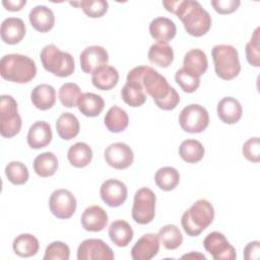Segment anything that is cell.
<instances>
[{"label": "cell", "instance_id": "obj_1", "mask_svg": "<svg viewBox=\"0 0 260 260\" xmlns=\"http://www.w3.org/2000/svg\"><path fill=\"white\" fill-rule=\"evenodd\" d=\"M126 82L141 85L145 93L150 95L155 105L164 111L174 110L180 103L177 90L169 84L165 76L152 67H134L128 72Z\"/></svg>", "mask_w": 260, "mask_h": 260}, {"label": "cell", "instance_id": "obj_2", "mask_svg": "<svg viewBox=\"0 0 260 260\" xmlns=\"http://www.w3.org/2000/svg\"><path fill=\"white\" fill-rule=\"evenodd\" d=\"M162 5L182 20L185 30L192 37H202L211 27V16L198 1L165 0Z\"/></svg>", "mask_w": 260, "mask_h": 260}, {"label": "cell", "instance_id": "obj_3", "mask_svg": "<svg viewBox=\"0 0 260 260\" xmlns=\"http://www.w3.org/2000/svg\"><path fill=\"white\" fill-rule=\"evenodd\" d=\"M1 76L11 82L27 83L31 81L37 74L35 61L21 54H8L0 61Z\"/></svg>", "mask_w": 260, "mask_h": 260}, {"label": "cell", "instance_id": "obj_4", "mask_svg": "<svg viewBox=\"0 0 260 260\" xmlns=\"http://www.w3.org/2000/svg\"><path fill=\"white\" fill-rule=\"evenodd\" d=\"M214 219V208L206 199H199L186 210L181 218L184 232L190 237L199 236Z\"/></svg>", "mask_w": 260, "mask_h": 260}, {"label": "cell", "instance_id": "obj_5", "mask_svg": "<svg viewBox=\"0 0 260 260\" xmlns=\"http://www.w3.org/2000/svg\"><path fill=\"white\" fill-rule=\"evenodd\" d=\"M216 75L223 80L237 77L241 71V63L237 49L231 45H216L211 50Z\"/></svg>", "mask_w": 260, "mask_h": 260}, {"label": "cell", "instance_id": "obj_6", "mask_svg": "<svg viewBox=\"0 0 260 260\" xmlns=\"http://www.w3.org/2000/svg\"><path fill=\"white\" fill-rule=\"evenodd\" d=\"M43 67L48 72L58 76H70L75 68V63L72 55L67 52H62L54 44L45 46L40 54Z\"/></svg>", "mask_w": 260, "mask_h": 260}, {"label": "cell", "instance_id": "obj_7", "mask_svg": "<svg viewBox=\"0 0 260 260\" xmlns=\"http://www.w3.org/2000/svg\"><path fill=\"white\" fill-rule=\"evenodd\" d=\"M22 121L18 114L17 103L11 95L0 98V133L2 137L11 138L19 133Z\"/></svg>", "mask_w": 260, "mask_h": 260}, {"label": "cell", "instance_id": "obj_8", "mask_svg": "<svg viewBox=\"0 0 260 260\" xmlns=\"http://www.w3.org/2000/svg\"><path fill=\"white\" fill-rule=\"evenodd\" d=\"M156 197L149 188H140L135 192L132 206V218L139 224H147L155 215Z\"/></svg>", "mask_w": 260, "mask_h": 260}, {"label": "cell", "instance_id": "obj_9", "mask_svg": "<svg viewBox=\"0 0 260 260\" xmlns=\"http://www.w3.org/2000/svg\"><path fill=\"white\" fill-rule=\"evenodd\" d=\"M179 123L185 132L192 134L200 133L204 131L209 124V114L203 106L191 104L181 111Z\"/></svg>", "mask_w": 260, "mask_h": 260}, {"label": "cell", "instance_id": "obj_10", "mask_svg": "<svg viewBox=\"0 0 260 260\" xmlns=\"http://www.w3.org/2000/svg\"><path fill=\"white\" fill-rule=\"evenodd\" d=\"M77 206V201L75 196L66 189L55 190L49 199L50 211L53 215L60 219L70 218Z\"/></svg>", "mask_w": 260, "mask_h": 260}, {"label": "cell", "instance_id": "obj_11", "mask_svg": "<svg viewBox=\"0 0 260 260\" xmlns=\"http://www.w3.org/2000/svg\"><path fill=\"white\" fill-rule=\"evenodd\" d=\"M203 247L214 260H234L237 257L235 248L219 232L209 233L203 241Z\"/></svg>", "mask_w": 260, "mask_h": 260}, {"label": "cell", "instance_id": "obj_12", "mask_svg": "<svg viewBox=\"0 0 260 260\" xmlns=\"http://www.w3.org/2000/svg\"><path fill=\"white\" fill-rule=\"evenodd\" d=\"M114 252L101 239H87L80 243L77 249L78 260H113Z\"/></svg>", "mask_w": 260, "mask_h": 260}, {"label": "cell", "instance_id": "obj_13", "mask_svg": "<svg viewBox=\"0 0 260 260\" xmlns=\"http://www.w3.org/2000/svg\"><path fill=\"white\" fill-rule=\"evenodd\" d=\"M106 162L117 170L129 168L134 160V153L131 147L124 142L110 144L104 152Z\"/></svg>", "mask_w": 260, "mask_h": 260}, {"label": "cell", "instance_id": "obj_14", "mask_svg": "<svg viewBox=\"0 0 260 260\" xmlns=\"http://www.w3.org/2000/svg\"><path fill=\"white\" fill-rule=\"evenodd\" d=\"M100 194L102 200L108 206L119 207L126 201L128 190L123 182L117 179H109L102 184Z\"/></svg>", "mask_w": 260, "mask_h": 260}, {"label": "cell", "instance_id": "obj_15", "mask_svg": "<svg viewBox=\"0 0 260 260\" xmlns=\"http://www.w3.org/2000/svg\"><path fill=\"white\" fill-rule=\"evenodd\" d=\"M79 61L83 72L92 73L98 68L108 64L109 54L102 46H89L81 52Z\"/></svg>", "mask_w": 260, "mask_h": 260}, {"label": "cell", "instance_id": "obj_16", "mask_svg": "<svg viewBox=\"0 0 260 260\" xmlns=\"http://www.w3.org/2000/svg\"><path fill=\"white\" fill-rule=\"evenodd\" d=\"M159 251L158 236L152 233L143 235L131 249V257L134 260H150Z\"/></svg>", "mask_w": 260, "mask_h": 260}, {"label": "cell", "instance_id": "obj_17", "mask_svg": "<svg viewBox=\"0 0 260 260\" xmlns=\"http://www.w3.org/2000/svg\"><path fill=\"white\" fill-rule=\"evenodd\" d=\"M52 137L51 125L46 121H37L29 127L26 141L29 147L40 149L46 147L52 141Z\"/></svg>", "mask_w": 260, "mask_h": 260}, {"label": "cell", "instance_id": "obj_18", "mask_svg": "<svg viewBox=\"0 0 260 260\" xmlns=\"http://www.w3.org/2000/svg\"><path fill=\"white\" fill-rule=\"evenodd\" d=\"M81 225L87 232H101L108 223V214L99 205H91L81 214Z\"/></svg>", "mask_w": 260, "mask_h": 260}, {"label": "cell", "instance_id": "obj_19", "mask_svg": "<svg viewBox=\"0 0 260 260\" xmlns=\"http://www.w3.org/2000/svg\"><path fill=\"white\" fill-rule=\"evenodd\" d=\"M1 39L5 44L16 45L25 36V25L21 18L8 17L1 23Z\"/></svg>", "mask_w": 260, "mask_h": 260}, {"label": "cell", "instance_id": "obj_20", "mask_svg": "<svg viewBox=\"0 0 260 260\" xmlns=\"http://www.w3.org/2000/svg\"><path fill=\"white\" fill-rule=\"evenodd\" d=\"M216 111L219 119L229 125L239 122L243 114V109L240 102L232 96L221 99L217 104Z\"/></svg>", "mask_w": 260, "mask_h": 260}, {"label": "cell", "instance_id": "obj_21", "mask_svg": "<svg viewBox=\"0 0 260 260\" xmlns=\"http://www.w3.org/2000/svg\"><path fill=\"white\" fill-rule=\"evenodd\" d=\"M177 27L175 22L168 17H156L149 23V34L159 43H168L175 38Z\"/></svg>", "mask_w": 260, "mask_h": 260}, {"label": "cell", "instance_id": "obj_22", "mask_svg": "<svg viewBox=\"0 0 260 260\" xmlns=\"http://www.w3.org/2000/svg\"><path fill=\"white\" fill-rule=\"evenodd\" d=\"M28 18L31 26L40 32H48L55 24V15L53 11L45 5L34 7L29 12Z\"/></svg>", "mask_w": 260, "mask_h": 260}, {"label": "cell", "instance_id": "obj_23", "mask_svg": "<svg viewBox=\"0 0 260 260\" xmlns=\"http://www.w3.org/2000/svg\"><path fill=\"white\" fill-rule=\"evenodd\" d=\"M91 82L100 90H110L119 82L118 70L110 65H104L91 73Z\"/></svg>", "mask_w": 260, "mask_h": 260}, {"label": "cell", "instance_id": "obj_24", "mask_svg": "<svg viewBox=\"0 0 260 260\" xmlns=\"http://www.w3.org/2000/svg\"><path fill=\"white\" fill-rule=\"evenodd\" d=\"M30 100L32 105L41 110L46 111L51 109L56 102L55 88L47 83H42L34 87L30 92Z\"/></svg>", "mask_w": 260, "mask_h": 260}, {"label": "cell", "instance_id": "obj_25", "mask_svg": "<svg viewBox=\"0 0 260 260\" xmlns=\"http://www.w3.org/2000/svg\"><path fill=\"white\" fill-rule=\"evenodd\" d=\"M183 65V68L188 72L200 77L208 68L206 54L200 49H192L185 54Z\"/></svg>", "mask_w": 260, "mask_h": 260}, {"label": "cell", "instance_id": "obj_26", "mask_svg": "<svg viewBox=\"0 0 260 260\" xmlns=\"http://www.w3.org/2000/svg\"><path fill=\"white\" fill-rule=\"evenodd\" d=\"M77 108L83 116L93 118L103 112L105 108V101L96 93L84 92L81 93L78 100Z\"/></svg>", "mask_w": 260, "mask_h": 260}, {"label": "cell", "instance_id": "obj_27", "mask_svg": "<svg viewBox=\"0 0 260 260\" xmlns=\"http://www.w3.org/2000/svg\"><path fill=\"white\" fill-rule=\"evenodd\" d=\"M109 237L118 247H126L133 239L134 233L131 225L122 219L113 221L109 226Z\"/></svg>", "mask_w": 260, "mask_h": 260}, {"label": "cell", "instance_id": "obj_28", "mask_svg": "<svg viewBox=\"0 0 260 260\" xmlns=\"http://www.w3.org/2000/svg\"><path fill=\"white\" fill-rule=\"evenodd\" d=\"M148 60L155 66L167 68L174 61V51L168 43H155L148 50Z\"/></svg>", "mask_w": 260, "mask_h": 260}, {"label": "cell", "instance_id": "obj_29", "mask_svg": "<svg viewBox=\"0 0 260 260\" xmlns=\"http://www.w3.org/2000/svg\"><path fill=\"white\" fill-rule=\"evenodd\" d=\"M79 121L72 113H63L56 121L57 133L63 140H70L76 137L79 133Z\"/></svg>", "mask_w": 260, "mask_h": 260}, {"label": "cell", "instance_id": "obj_30", "mask_svg": "<svg viewBox=\"0 0 260 260\" xmlns=\"http://www.w3.org/2000/svg\"><path fill=\"white\" fill-rule=\"evenodd\" d=\"M67 158L74 168H85L92 159V149L85 142H76L69 147Z\"/></svg>", "mask_w": 260, "mask_h": 260}, {"label": "cell", "instance_id": "obj_31", "mask_svg": "<svg viewBox=\"0 0 260 260\" xmlns=\"http://www.w3.org/2000/svg\"><path fill=\"white\" fill-rule=\"evenodd\" d=\"M13 251L19 257L35 256L40 248L39 240L30 234H21L17 236L12 243Z\"/></svg>", "mask_w": 260, "mask_h": 260}, {"label": "cell", "instance_id": "obj_32", "mask_svg": "<svg viewBox=\"0 0 260 260\" xmlns=\"http://www.w3.org/2000/svg\"><path fill=\"white\" fill-rule=\"evenodd\" d=\"M105 125L110 132L119 133L124 131L129 124V117L125 110L114 106L109 109L105 116Z\"/></svg>", "mask_w": 260, "mask_h": 260}, {"label": "cell", "instance_id": "obj_33", "mask_svg": "<svg viewBox=\"0 0 260 260\" xmlns=\"http://www.w3.org/2000/svg\"><path fill=\"white\" fill-rule=\"evenodd\" d=\"M57 169L58 159L56 155L51 151H46L39 154L34 160V171L38 176L42 178L53 176Z\"/></svg>", "mask_w": 260, "mask_h": 260}, {"label": "cell", "instance_id": "obj_34", "mask_svg": "<svg viewBox=\"0 0 260 260\" xmlns=\"http://www.w3.org/2000/svg\"><path fill=\"white\" fill-rule=\"evenodd\" d=\"M205 153L202 143L196 139H186L179 146V154L188 164L200 161Z\"/></svg>", "mask_w": 260, "mask_h": 260}, {"label": "cell", "instance_id": "obj_35", "mask_svg": "<svg viewBox=\"0 0 260 260\" xmlns=\"http://www.w3.org/2000/svg\"><path fill=\"white\" fill-rule=\"evenodd\" d=\"M154 181L156 186L162 191H172L179 185L180 174L173 167H164L156 171Z\"/></svg>", "mask_w": 260, "mask_h": 260}, {"label": "cell", "instance_id": "obj_36", "mask_svg": "<svg viewBox=\"0 0 260 260\" xmlns=\"http://www.w3.org/2000/svg\"><path fill=\"white\" fill-rule=\"evenodd\" d=\"M159 243L168 250H175L183 243V236L179 228L175 224H167L158 231Z\"/></svg>", "mask_w": 260, "mask_h": 260}, {"label": "cell", "instance_id": "obj_37", "mask_svg": "<svg viewBox=\"0 0 260 260\" xmlns=\"http://www.w3.org/2000/svg\"><path fill=\"white\" fill-rule=\"evenodd\" d=\"M122 100L130 107L137 108L141 107L146 102V93L141 85L128 83L122 87L121 89Z\"/></svg>", "mask_w": 260, "mask_h": 260}, {"label": "cell", "instance_id": "obj_38", "mask_svg": "<svg viewBox=\"0 0 260 260\" xmlns=\"http://www.w3.org/2000/svg\"><path fill=\"white\" fill-rule=\"evenodd\" d=\"M5 175L13 185H23L27 182L29 173L27 167L21 161H10L5 167Z\"/></svg>", "mask_w": 260, "mask_h": 260}, {"label": "cell", "instance_id": "obj_39", "mask_svg": "<svg viewBox=\"0 0 260 260\" xmlns=\"http://www.w3.org/2000/svg\"><path fill=\"white\" fill-rule=\"evenodd\" d=\"M81 95L80 87L73 82L64 83L58 91V98L60 103L66 108L77 107L78 100Z\"/></svg>", "mask_w": 260, "mask_h": 260}, {"label": "cell", "instance_id": "obj_40", "mask_svg": "<svg viewBox=\"0 0 260 260\" xmlns=\"http://www.w3.org/2000/svg\"><path fill=\"white\" fill-rule=\"evenodd\" d=\"M70 4L76 7H81L83 12L91 18L102 17L106 14L109 8V3L105 0H82L78 2H70Z\"/></svg>", "mask_w": 260, "mask_h": 260}, {"label": "cell", "instance_id": "obj_41", "mask_svg": "<svg viewBox=\"0 0 260 260\" xmlns=\"http://www.w3.org/2000/svg\"><path fill=\"white\" fill-rule=\"evenodd\" d=\"M175 80L183 91L188 93L194 92L200 85V77L188 72L183 67L176 72Z\"/></svg>", "mask_w": 260, "mask_h": 260}, {"label": "cell", "instance_id": "obj_42", "mask_svg": "<svg viewBox=\"0 0 260 260\" xmlns=\"http://www.w3.org/2000/svg\"><path fill=\"white\" fill-rule=\"evenodd\" d=\"M70 257V249L67 244L55 241L46 248L44 260H68Z\"/></svg>", "mask_w": 260, "mask_h": 260}, {"label": "cell", "instance_id": "obj_43", "mask_svg": "<svg viewBox=\"0 0 260 260\" xmlns=\"http://www.w3.org/2000/svg\"><path fill=\"white\" fill-rule=\"evenodd\" d=\"M259 30L260 28L257 27L251 40L246 45V57L247 61L250 65L254 67L260 66V51H259Z\"/></svg>", "mask_w": 260, "mask_h": 260}, {"label": "cell", "instance_id": "obj_44", "mask_svg": "<svg viewBox=\"0 0 260 260\" xmlns=\"http://www.w3.org/2000/svg\"><path fill=\"white\" fill-rule=\"evenodd\" d=\"M242 152L244 156L252 162H259L260 160V140L259 137H253L248 139L243 147Z\"/></svg>", "mask_w": 260, "mask_h": 260}, {"label": "cell", "instance_id": "obj_45", "mask_svg": "<svg viewBox=\"0 0 260 260\" xmlns=\"http://www.w3.org/2000/svg\"><path fill=\"white\" fill-rule=\"evenodd\" d=\"M213 9L219 14H230L236 11L241 5V1L239 0H217L211 1Z\"/></svg>", "mask_w": 260, "mask_h": 260}, {"label": "cell", "instance_id": "obj_46", "mask_svg": "<svg viewBox=\"0 0 260 260\" xmlns=\"http://www.w3.org/2000/svg\"><path fill=\"white\" fill-rule=\"evenodd\" d=\"M260 252L259 241L250 242L244 249V258L246 260H258Z\"/></svg>", "mask_w": 260, "mask_h": 260}, {"label": "cell", "instance_id": "obj_47", "mask_svg": "<svg viewBox=\"0 0 260 260\" xmlns=\"http://www.w3.org/2000/svg\"><path fill=\"white\" fill-rule=\"evenodd\" d=\"M3 6L9 11H19L26 4L25 0H3Z\"/></svg>", "mask_w": 260, "mask_h": 260}, {"label": "cell", "instance_id": "obj_48", "mask_svg": "<svg viewBox=\"0 0 260 260\" xmlns=\"http://www.w3.org/2000/svg\"><path fill=\"white\" fill-rule=\"evenodd\" d=\"M201 258V259H206L205 258V256L204 255H201V254H198V253H190V254H186V255H184V256H182V258Z\"/></svg>", "mask_w": 260, "mask_h": 260}]
</instances>
